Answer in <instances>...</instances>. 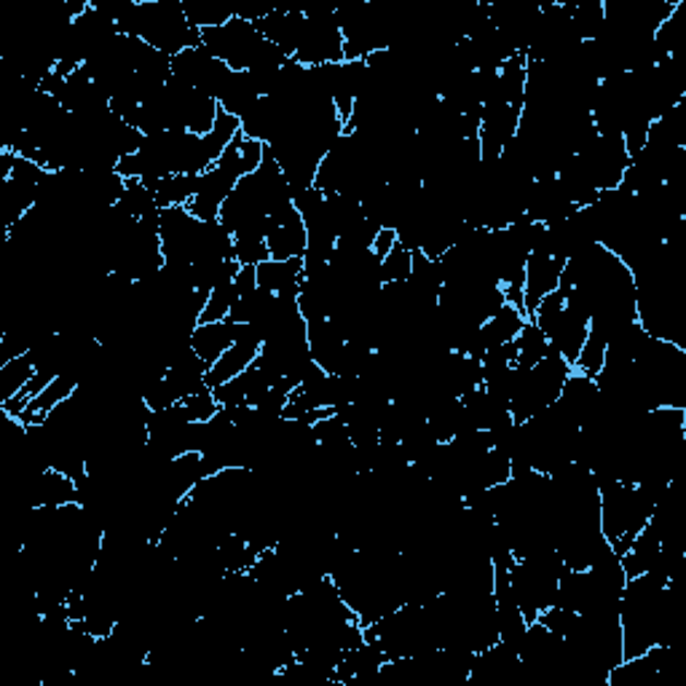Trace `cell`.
Listing matches in <instances>:
<instances>
[{"label": "cell", "mask_w": 686, "mask_h": 686, "mask_svg": "<svg viewBox=\"0 0 686 686\" xmlns=\"http://www.w3.org/2000/svg\"><path fill=\"white\" fill-rule=\"evenodd\" d=\"M603 360H606V341L593 336V333H588V341H585L582 351H579V357H577V362H574V371L595 378L598 371L603 368Z\"/></svg>", "instance_id": "cell-28"}, {"label": "cell", "mask_w": 686, "mask_h": 686, "mask_svg": "<svg viewBox=\"0 0 686 686\" xmlns=\"http://www.w3.org/2000/svg\"><path fill=\"white\" fill-rule=\"evenodd\" d=\"M257 287L274 292V296H298L303 279V257H290V261H263L255 266Z\"/></svg>", "instance_id": "cell-16"}, {"label": "cell", "mask_w": 686, "mask_h": 686, "mask_svg": "<svg viewBox=\"0 0 686 686\" xmlns=\"http://www.w3.org/2000/svg\"><path fill=\"white\" fill-rule=\"evenodd\" d=\"M266 248L274 261H290V257L306 255L309 231H306V222H303L301 218V213L296 209V204L268 220Z\"/></svg>", "instance_id": "cell-10"}, {"label": "cell", "mask_w": 686, "mask_h": 686, "mask_svg": "<svg viewBox=\"0 0 686 686\" xmlns=\"http://www.w3.org/2000/svg\"><path fill=\"white\" fill-rule=\"evenodd\" d=\"M116 31L145 40L167 57H178L202 44V33L188 22L178 0H132L127 14L116 22Z\"/></svg>", "instance_id": "cell-1"}, {"label": "cell", "mask_w": 686, "mask_h": 686, "mask_svg": "<svg viewBox=\"0 0 686 686\" xmlns=\"http://www.w3.org/2000/svg\"><path fill=\"white\" fill-rule=\"evenodd\" d=\"M233 279L222 281V285H218L213 292H209L207 303H204V309H202V316H198V325L228 320V314H231V306H233V296H237V292H233Z\"/></svg>", "instance_id": "cell-26"}, {"label": "cell", "mask_w": 686, "mask_h": 686, "mask_svg": "<svg viewBox=\"0 0 686 686\" xmlns=\"http://www.w3.org/2000/svg\"><path fill=\"white\" fill-rule=\"evenodd\" d=\"M172 75L174 79L185 81L193 89H198L207 97L220 99L222 89L231 81L233 70L228 68L226 62H220L218 57L209 55L202 44L193 46V49H185L183 55L172 57Z\"/></svg>", "instance_id": "cell-8"}, {"label": "cell", "mask_w": 686, "mask_h": 686, "mask_svg": "<svg viewBox=\"0 0 686 686\" xmlns=\"http://www.w3.org/2000/svg\"><path fill=\"white\" fill-rule=\"evenodd\" d=\"M515 346H518V357H515V365L518 368H533L544 354L550 351V341L542 330H539L537 322H526L523 330L515 338Z\"/></svg>", "instance_id": "cell-25"}, {"label": "cell", "mask_w": 686, "mask_h": 686, "mask_svg": "<svg viewBox=\"0 0 686 686\" xmlns=\"http://www.w3.org/2000/svg\"><path fill=\"white\" fill-rule=\"evenodd\" d=\"M207 371H209V365L196 354V351H193V346H191V349L180 351V354L174 357L172 362H169L167 373L164 375H167L169 384L178 389L180 400H185V397L198 395V392L209 389Z\"/></svg>", "instance_id": "cell-15"}, {"label": "cell", "mask_w": 686, "mask_h": 686, "mask_svg": "<svg viewBox=\"0 0 686 686\" xmlns=\"http://www.w3.org/2000/svg\"><path fill=\"white\" fill-rule=\"evenodd\" d=\"M183 406L188 410V416H191V421H209L220 410L213 389H204V392H198V395L185 397Z\"/></svg>", "instance_id": "cell-30"}, {"label": "cell", "mask_w": 686, "mask_h": 686, "mask_svg": "<svg viewBox=\"0 0 686 686\" xmlns=\"http://www.w3.org/2000/svg\"><path fill=\"white\" fill-rule=\"evenodd\" d=\"M261 97L263 94L257 92V84L252 81V75L250 73H237V70H233L231 81H228V86L222 89L218 103H220L222 113H228V116H233V119L242 121L244 116H248L250 110L255 108L257 103H261Z\"/></svg>", "instance_id": "cell-19"}, {"label": "cell", "mask_w": 686, "mask_h": 686, "mask_svg": "<svg viewBox=\"0 0 686 686\" xmlns=\"http://www.w3.org/2000/svg\"><path fill=\"white\" fill-rule=\"evenodd\" d=\"M571 213H577V207L566 196L558 178L533 180L529 188V198H526V215L531 220L542 222V226H553V222L568 218Z\"/></svg>", "instance_id": "cell-11"}, {"label": "cell", "mask_w": 686, "mask_h": 686, "mask_svg": "<svg viewBox=\"0 0 686 686\" xmlns=\"http://www.w3.org/2000/svg\"><path fill=\"white\" fill-rule=\"evenodd\" d=\"M35 375V365L31 354H22L9 360L5 365H0V406L11 397H16L20 392H25V386L31 384Z\"/></svg>", "instance_id": "cell-24"}, {"label": "cell", "mask_w": 686, "mask_h": 686, "mask_svg": "<svg viewBox=\"0 0 686 686\" xmlns=\"http://www.w3.org/2000/svg\"><path fill=\"white\" fill-rule=\"evenodd\" d=\"M344 349L346 336L338 330L336 322L330 320L309 322V351H312V360L316 362V368H322V371L330 375H338Z\"/></svg>", "instance_id": "cell-14"}, {"label": "cell", "mask_w": 686, "mask_h": 686, "mask_svg": "<svg viewBox=\"0 0 686 686\" xmlns=\"http://www.w3.org/2000/svg\"><path fill=\"white\" fill-rule=\"evenodd\" d=\"M183 11L188 22H191L198 33L215 31V27L226 25V22H231L233 16H237V9L220 3V0H185Z\"/></svg>", "instance_id": "cell-22"}, {"label": "cell", "mask_w": 686, "mask_h": 686, "mask_svg": "<svg viewBox=\"0 0 686 686\" xmlns=\"http://www.w3.org/2000/svg\"><path fill=\"white\" fill-rule=\"evenodd\" d=\"M233 257L239 266H261L272 255H268L266 239H233Z\"/></svg>", "instance_id": "cell-29"}, {"label": "cell", "mask_w": 686, "mask_h": 686, "mask_svg": "<svg viewBox=\"0 0 686 686\" xmlns=\"http://www.w3.org/2000/svg\"><path fill=\"white\" fill-rule=\"evenodd\" d=\"M116 207L124 209L129 218H134V220H145V218H151V215L161 213V207L156 204L154 191H151V185L143 183V180H127L124 193H121Z\"/></svg>", "instance_id": "cell-23"}, {"label": "cell", "mask_w": 686, "mask_h": 686, "mask_svg": "<svg viewBox=\"0 0 686 686\" xmlns=\"http://www.w3.org/2000/svg\"><path fill=\"white\" fill-rule=\"evenodd\" d=\"M268 44L272 40L263 38L255 22L242 20V16H233L226 25L202 33L204 49L213 57H218L220 62H226L231 70H237V73H250L263 57V51L268 49Z\"/></svg>", "instance_id": "cell-5"}, {"label": "cell", "mask_w": 686, "mask_h": 686, "mask_svg": "<svg viewBox=\"0 0 686 686\" xmlns=\"http://www.w3.org/2000/svg\"><path fill=\"white\" fill-rule=\"evenodd\" d=\"M154 191L156 204L161 209L169 207H188L191 198L196 196L198 174H172V178H161L156 183H148Z\"/></svg>", "instance_id": "cell-21"}, {"label": "cell", "mask_w": 686, "mask_h": 686, "mask_svg": "<svg viewBox=\"0 0 686 686\" xmlns=\"http://www.w3.org/2000/svg\"><path fill=\"white\" fill-rule=\"evenodd\" d=\"M563 574H566V563L555 550H539V553L513 561V566L507 568L509 590L526 623H537L539 614L553 606Z\"/></svg>", "instance_id": "cell-3"}, {"label": "cell", "mask_w": 686, "mask_h": 686, "mask_svg": "<svg viewBox=\"0 0 686 686\" xmlns=\"http://www.w3.org/2000/svg\"><path fill=\"white\" fill-rule=\"evenodd\" d=\"M574 368L550 346L547 354L537 362L533 368H518L515 365V386L513 397H509V416L518 424L533 419L539 410L553 406L561 397L563 384L571 375Z\"/></svg>", "instance_id": "cell-4"}, {"label": "cell", "mask_w": 686, "mask_h": 686, "mask_svg": "<svg viewBox=\"0 0 686 686\" xmlns=\"http://www.w3.org/2000/svg\"><path fill=\"white\" fill-rule=\"evenodd\" d=\"M27 509L31 507H64V504H79V485L73 478L57 472V469H44L25 480Z\"/></svg>", "instance_id": "cell-13"}, {"label": "cell", "mask_w": 686, "mask_h": 686, "mask_svg": "<svg viewBox=\"0 0 686 686\" xmlns=\"http://www.w3.org/2000/svg\"><path fill=\"white\" fill-rule=\"evenodd\" d=\"M237 333L239 325L231 320L207 322V325H196V330L191 336V346L207 365H213V362H218L231 349L233 341H237Z\"/></svg>", "instance_id": "cell-17"}, {"label": "cell", "mask_w": 686, "mask_h": 686, "mask_svg": "<svg viewBox=\"0 0 686 686\" xmlns=\"http://www.w3.org/2000/svg\"><path fill=\"white\" fill-rule=\"evenodd\" d=\"M566 263L558 257L542 255V252H531L529 261H526V279H523V309L526 316L533 314V309L550 296V292L558 290L561 274Z\"/></svg>", "instance_id": "cell-12"}, {"label": "cell", "mask_w": 686, "mask_h": 686, "mask_svg": "<svg viewBox=\"0 0 686 686\" xmlns=\"http://www.w3.org/2000/svg\"><path fill=\"white\" fill-rule=\"evenodd\" d=\"M526 322H529V316L520 312V309L504 303L500 312L491 316V320H485L483 327H480V346H483V354L489 349H496V346L515 341L518 333L523 330Z\"/></svg>", "instance_id": "cell-18"}, {"label": "cell", "mask_w": 686, "mask_h": 686, "mask_svg": "<svg viewBox=\"0 0 686 686\" xmlns=\"http://www.w3.org/2000/svg\"><path fill=\"white\" fill-rule=\"evenodd\" d=\"M582 172L588 174L590 183L598 191H609V188L623 185V178L630 167V154L623 137H606V134H595L593 140L582 145L574 154Z\"/></svg>", "instance_id": "cell-7"}, {"label": "cell", "mask_w": 686, "mask_h": 686, "mask_svg": "<svg viewBox=\"0 0 686 686\" xmlns=\"http://www.w3.org/2000/svg\"><path fill=\"white\" fill-rule=\"evenodd\" d=\"M660 550H662L660 537H657V531L647 523L641 529V533H638V537L633 539V544H630V547H627V553L623 555V558H619V561H623V568H625L627 579L638 577V574H647L657 555H660Z\"/></svg>", "instance_id": "cell-20"}, {"label": "cell", "mask_w": 686, "mask_h": 686, "mask_svg": "<svg viewBox=\"0 0 686 686\" xmlns=\"http://www.w3.org/2000/svg\"><path fill=\"white\" fill-rule=\"evenodd\" d=\"M263 349V336L255 330L252 325H239L237 341H233L231 349L220 357L218 362H213L207 371V386L215 389V386H222L226 381L237 378L239 373H244L252 362L257 360Z\"/></svg>", "instance_id": "cell-9"}, {"label": "cell", "mask_w": 686, "mask_h": 686, "mask_svg": "<svg viewBox=\"0 0 686 686\" xmlns=\"http://www.w3.org/2000/svg\"><path fill=\"white\" fill-rule=\"evenodd\" d=\"M303 31L298 40V51L292 60L301 62L303 68H320L327 62H344V35L338 27L336 5H314L303 9Z\"/></svg>", "instance_id": "cell-6"}, {"label": "cell", "mask_w": 686, "mask_h": 686, "mask_svg": "<svg viewBox=\"0 0 686 686\" xmlns=\"http://www.w3.org/2000/svg\"><path fill=\"white\" fill-rule=\"evenodd\" d=\"M601 496V531L606 542L612 544L614 553L623 558L633 539L641 533L654 513L657 500L647 489L623 480H609L598 485Z\"/></svg>", "instance_id": "cell-2"}, {"label": "cell", "mask_w": 686, "mask_h": 686, "mask_svg": "<svg viewBox=\"0 0 686 686\" xmlns=\"http://www.w3.org/2000/svg\"><path fill=\"white\" fill-rule=\"evenodd\" d=\"M395 244H397V233L392 231V228H381L378 237H375V242H373V248H371V250L375 252V255L381 257V261H384V257L389 255V252H392V248H395Z\"/></svg>", "instance_id": "cell-31"}, {"label": "cell", "mask_w": 686, "mask_h": 686, "mask_svg": "<svg viewBox=\"0 0 686 686\" xmlns=\"http://www.w3.org/2000/svg\"><path fill=\"white\" fill-rule=\"evenodd\" d=\"M410 266H413V252L397 242L389 255L381 261V279H384V285H389V281H406L410 277Z\"/></svg>", "instance_id": "cell-27"}]
</instances>
